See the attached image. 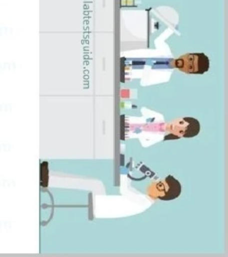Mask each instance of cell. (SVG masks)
Wrapping results in <instances>:
<instances>
[{"label":"cell","instance_id":"7a4b0ae2","mask_svg":"<svg viewBox=\"0 0 228 257\" xmlns=\"http://www.w3.org/2000/svg\"><path fill=\"white\" fill-rule=\"evenodd\" d=\"M181 184L172 175L152 183L149 188V196L154 199L170 201L181 195Z\"/></svg>","mask_w":228,"mask_h":257},{"label":"cell","instance_id":"6da1fadb","mask_svg":"<svg viewBox=\"0 0 228 257\" xmlns=\"http://www.w3.org/2000/svg\"><path fill=\"white\" fill-rule=\"evenodd\" d=\"M173 64L187 74H203L209 69V59L203 53H190L178 57Z\"/></svg>","mask_w":228,"mask_h":257},{"label":"cell","instance_id":"3957f363","mask_svg":"<svg viewBox=\"0 0 228 257\" xmlns=\"http://www.w3.org/2000/svg\"><path fill=\"white\" fill-rule=\"evenodd\" d=\"M167 131L178 138H193L200 133V121L192 117H184L169 123Z\"/></svg>","mask_w":228,"mask_h":257}]
</instances>
